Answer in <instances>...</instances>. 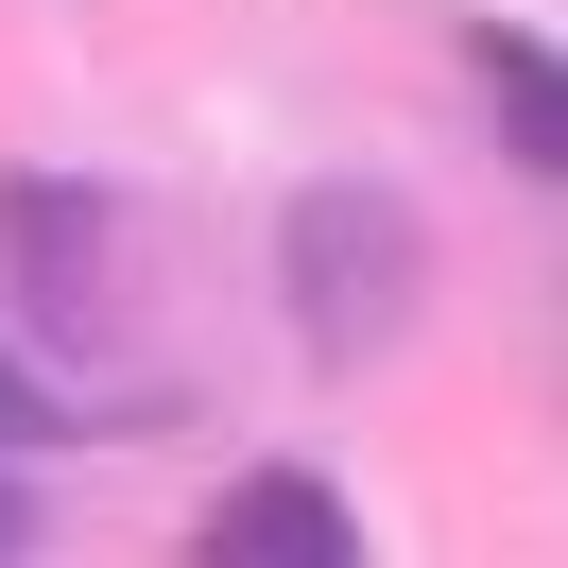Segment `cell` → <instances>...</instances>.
<instances>
[{"instance_id": "cell-1", "label": "cell", "mask_w": 568, "mask_h": 568, "mask_svg": "<svg viewBox=\"0 0 568 568\" xmlns=\"http://www.w3.org/2000/svg\"><path fill=\"white\" fill-rule=\"evenodd\" d=\"M414 293H430V224L396 207L379 173H327V190H293V207H276V311H293V345H311L327 379L396 362Z\"/></svg>"}, {"instance_id": "cell-2", "label": "cell", "mask_w": 568, "mask_h": 568, "mask_svg": "<svg viewBox=\"0 0 568 568\" xmlns=\"http://www.w3.org/2000/svg\"><path fill=\"white\" fill-rule=\"evenodd\" d=\"M104 224H121V207H104L87 173H0V276L52 311V345L104 327Z\"/></svg>"}, {"instance_id": "cell-3", "label": "cell", "mask_w": 568, "mask_h": 568, "mask_svg": "<svg viewBox=\"0 0 568 568\" xmlns=\"http://www.w3.org/2000/svg\"><path fill=\"white\" fill-rule=\"evenodd\" d=\"M190 551L207 568H362V499L327 483V465H242V483L190 517Z\"/></svg>"}, {"instance_id": "cell-4", "label": "cell", "mask_w": 568, "mask_h": 568, "mask_svg": "<svg viewBox=\"0 0 568 568\" xmlns=\"http://www.w3.org/2000/svg\"><path fill=\"white\" fill-rule=\"evenodd\" d=\"M465 70L499 87V155H517V173H568V70H551V36H534V18H465Z\"/></svg>"}, {"instance_id": "cell-5", "label": "cell", "mask_w": 568, "mask_h": 568, "mask_svg": "<svg viewBox=\"0 0 568 568\" xmlns=\"http://www.w3.org/2000/svg\"><path fill=\"white\" fill-rule=\"evenodd\" d=\"M0 448H52V379L36 362H0Z\"/></svg>"}, {"instance_id": "cell-6", "label": "cell", "mask_w": 568, "mask_h": 568, "mask_svg": "<svg viewBox=\"0 0 568 568\" xmlns=\"http://www.w3.org/2000/svg\"><path fill=\"white\" fill-rule=\"evenodd\" d=\"M0 551H52V499L18 483V448H0Z\"/></svg>"}]
</instances>
